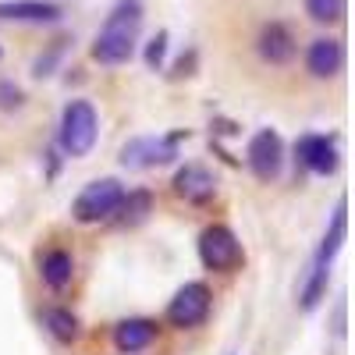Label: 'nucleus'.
I'll return each mask as SVG.
<instances>
[{"instance_id": "ddd939ff", "label": "nucleus", "mask_w": 355, "mask_h": 355, "mask_svg": "<svg viewBox=\"0 0 355 355\" xmlns=\"http://www.w3.org/2000/svg\"><path fill=\"white\" fill-rule=\"evenodd\" d=\"M40 277H43V284L53 288V291L68 288L71 277H75V259H71V252H64V249L43 252V259H40Z\"/></svg>"}, {"instance_id": "f03ea898", "label": "nucleus", "mask_w": 355, "mask_h": 355, "mask_svg": "<svg viewBox=\"0 0 355 355\" xmlns=\"http://www.w3.org/2000/svg\"><path fill=\"white\" fill-rule=\"evenodd\" d=\"M100 139V117L96 107L89 100H71L61 110V128H57V142L68 157H85L93 153V146Z\"/></svg>"}, {"instance_id": "a211bd4d", "label": "nucleus", "mask_w": 355, "mask_h": 355, "mask_svg": "<svg viewBox=\"0 0 355 355\" xmlns=\"http://www.w3.org/2000/svg\"><path fill=\"white\" fill-rule=\"evenodd\" d=\"M164 53H167V33H157V36L150 40V46H146V64L160 68V64H164Z\"/></svg>"}, {"instance_id": "39448f33", "label": "nucleus", "mask_w": 355, "mask_h": 355, "mask_svg": "<svg viewBox=\"0 0 355 355\" xmlns=\"http://www.w3.org/2000/svg\"><path fill=\"white\" fill-rule=\"evenodd\" d=\"M210 306H214V295L210 288H206L202 281H189L182 291L171 299L167 306V320H171V327H199V323L210 316Z\"/></svg>"}, {"instance_id": "20e7f679", "label": "nucleus", "mask_w": 355, "mask_h": 355, "mask_svg": "<svg viewBox=\"0 0 355 355\" xmlns=\"http://www.w3.org/2000/svg\"><path fill=\"white\" fill-rule=\"evenodd\" d=\"M199 259H202L206 270L227 274V270H234V266L245 259V252H242V242L234 239L231 227L214 224V227H206V231L199 234Z\"/></svg>"}, {"instance_id": "2eb2a0df", "label": "nucleus", "mask_w": 355, "mask_h": 355, "mask_svg": "<svg viewBox=\"0 0 355 355\" xmlns=\"http://www.w3.org/2000/svg\"><path fill=\"white\" fill-rule=\"evenodd\" d=\"M341 242H345V199L338 202L334 220H331V231L323 234V245H320V256H316V263H313V266H320V270H331V263H334V256H338Z\"/></svg>"}, {"instance_id": "f257e3e1", "label": "nucleus", "mask_w": 355, "mask_h": 355, "mask_svg": "<svg viewBox=\"0 0 355 355\" xmlns=\"http://www.w3.org/2000/svg\"><path fill=\"white\" fill-rule=\"evenodd\" d=\"M139 28H142V0H117L93 40V61L107 68L128 64L139 43Z\"/></svg>"}, {"instance_id": "4468645a", "label": "nucleus", "mask_w": 355, "mask_h": 355, "mask_svg": "<svg viewBox=\"0 0 355 355\" xmlns=\"http://www.w3.org/2000/svg\"><path fill=\"white\" fill-rule=\"evenodd\" d=\"M43 327H46L50 338L64 341V345H71V341L78 338V320H75V313H71V309H61V306H46V309H43Z\"/></svg>"}, {"instance_id": "7ed1b4c3", "label": "nucleus", "mask_w": 355, "mask_h": 355, "mask_svg": "<svg viewBox=\"0 0 355 355\" xmlns=\"http://www.w3.org/2000/svg\"><path fill=\"white\" fill-rule=\"evenodd\" d=\"M121 199H125V185L117 182V178H96V182H89L78 192L71 214H75L78 224H100V220L117 217Z\"/></svg>"}, {"instance_id": "9b49d317", "label": "nucleus", "mask_w": 355, "mask_h": 355, "mask_svg": "<svg viewBox=\"0 0 355 355\" xmlns=\"http://www.w3.org/2000/svg\"><path fill=\"white\" fill-rule=\"evenodd\" d=\"M160 327L157 320H146V316H132V320H121L114 327V348L121 355H135V352H146L153 341H157Z\"/></svg>"}, {"instance_id": "423d86ee", "label": "nucleus", "mask_w": 355, "mask_h": 355, "mask_svg": "<svg viewBox=\"0 0 355 355\" xmlns=\"http://www.w3.org/2000/svg\"><path fill=\"white\" fill-rule=\"evenodd\" d=\"M245 164L249 171L259 178V182H274L284 167V142L274 128H263L249 139V150H245Z\"/></svg>"}, {"instance_id": "dca6fc26", "label": "nucleus", "mask_w": 355, "mask_h": 355, "mask_svg": "<svg viewBox=\"0 0 355 355\" xmlns=\"http://www.w3.org/2000/svg\"><path fill=\"white\" fill-rule=\"evenodd\" d=\"M306 15L320 25H334L345 18V0H306Z\"/></svg>"}, {"instance_id": "6e6552de", "label": "nucleus", "mask_w": 355, "mask_h": 355, "mask_svg": "<svg viewBox=\"0 0 355 355\" xmlns=\"http://www.w3.org/2000/svg\"><path fill=\"white\" fill-rule=\"evenodd\" d=\"M295 157H299V164L309 174L327 178V174L338 171V142H334V135L309 132V135H302L299 142H295Z\"/></svg>"}, {"instance_id": "9d476101", "label": "nucleus", "mask_w": 355, "mask_h": 355, "mask_svg": "<svg viewBox=\"0 0 355 355\" xmlns=\"http://www.w3.org/2000/svg\"><path fill=\"white\" fill-rule=\"evenodd\" d=\"M64 15L57 0H0V21H28V25H46Z\"/></svg>"}, {"instance_id": "f8f14e48", "label": "nucleus", "mask_w": 355, "mask_h": 355, "mask_svg": "<svg viewBox=\"0 0 355 355\" xmlns=\"http://www.w3.org/2000/svg\"><path fill=\"white\" fill-rule=\"evenodd\" d=\"M174 192L189 199V202H206V199H214L217 192V182H214V174L199 167V164H189L174 174Z\"/></svg>"}, {"instance_id": "f3484780", "label": "nucleus", "mask_w": 355, "mask_h": 355, "mask_svg": "<svg viewBox=\"0 0 355 355\" xmlns=\"http://www.w3.org/2000/svg\"><path fill=\"white\" fill-rule=\"evenodd\" d=\"M150 206H153V199L146 196V192H125V199H121V206H117V214H121V220L125 224H135V220H142L146 214H150Z\"/></svg>"}, {"instance_id": "0eeeda50", "label": "nucleus", "mask_w": 355, "mask_h": 355, "mask_svg": "<svg viewBox=\"0 0 355 355\" xmlns=\"http://www.w3.org/2000/svg\"><path fill=\"white\" fill-rule=\"evenodd\" d=\"M256 53L263 64H274V68H284L295 61L299 53V43H295V33L284 25V21H266L256 36Z\"/></svg>"}, {"instance_id": "1a4fd4ad", "label": "nucleus", "mask_w": 355, "mask_h": 355, "mask_svg": "<svg viewBox=\"0 0 355 355\" xmlns=\"http://www.w3.org/2000/svg\"><path fill=\"white\" fill-rule=\"evenodd\" d=\"M345 68V46L334 36H320L306 50V71L313 78H334Z\"/></svg>"}]
</instances>
